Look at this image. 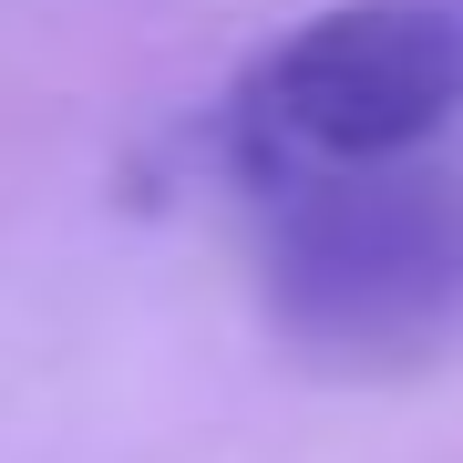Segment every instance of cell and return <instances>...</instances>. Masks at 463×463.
Masks as SVG:
<instances>
[{
  "label": "cell",
  "mask_w": 463,
  "mask_h": 463,
  "mask_svg": "<svg viewBox=\"0 0 463 463\" xmlns=\"http://www.w3.org/2000/svg\"><path fill=\"white\" fill-rule=\"evenodd\" d=\"M268 319L319 371H412L463 340V165H340L268 196Z\"/></svg>",
  "instance_id": "cell-1"
},
{
  "label": "cell",
  "mask_w": 463,
  "mask_h": 463,
  "mask_svg": "<svg viewBox=\"0 0 463 463\" xmlns=\"http://www.w3.org/2000/svg\"><path fill=\"white\" fill-rule=\"evenodd\" d=\"M463 114V0H330L227 83L206 155L279 196L298 175L422 155Z\"/></svg>",
  "instance_id": "cell-2"
}]
</instances>
